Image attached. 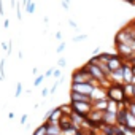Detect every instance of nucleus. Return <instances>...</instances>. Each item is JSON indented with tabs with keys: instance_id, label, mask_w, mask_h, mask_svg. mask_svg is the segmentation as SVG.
<instances>
[{
	"instance_id": "nucleus-9",
	"label": "nucleus",
	"mask_w": 135,
	"mask_h": 135,
	"mask_svg": "<svg viewBox=\"0 0 135 135\" xmlns=\"http://www.w3.org/2000/svg\"><path fill=\"white\" fill-rule=\"evenodd\" d=\"M118 51H119L121 56H126V57H132L135 54V51L127 43H118Z\"/></svg>"
},
{
	"instance_id": "nucleus-4",
	"label": "nucleus",
	"mask_w": 135,
	"mask_h": 135,
	"mask_svg": "<svg viewBox=\"0 0 135 135\" xmlns=\"http://www.w3.org/2000/svg\"><path fill=\"white\" fill-rule=\"evenodd\" d=\"M94 88H95V84H92V83H72L73 92H80V94H86V95H91Z\"/></svg>"
},
{
	"instance_id": "nucleus-5",
	"label": "nucleus",
	"mask_w": 135,
	"mask_h": 135,
	"mask_svg": "<svg viewBox=\"0 0 135 135\" xmlns=\"http://www.w3.org/2000/svg\"><path fill=\"white\" fill-rule=\"evenodd\" d=\"M102 99H107V91H105L100 84H97V86L92 89V92H91V100L95 102V100H102Z\"/></svg>"
},
{
	"instance_id": "nucleus-30",
	"label": "nucleus",
	"mask_w": 135,
	"mask_h": 135,
	"mask_svg": "<svg viewBox=\"0 0 135 135\" xmlns=\"http://www.w3.org/2000/svg\"><path fill=\"white\" fill-rule=\"evenodd\" d=\"M7 46H8V43H7V41H2V48H3L5 51H7Z\"/></svg>"
},
{
	"instance_id": "nucleus-27",
	"label": "nucleus",
	"mask_w": 135,
	"mask_h": 135,
	"mask_svg": "<svg viewBox=\"0 0 135 135\" xmlns=\"http://www.w3.org/2000/svg\"><path fill=\"white\" fill-rule=\"evenodd\" d=\"M48 94H49V89H46V88H45V89L41 91V95H43V97H46Z\"/></svg>"
},
{
	"instance_id": "nucleus-6",
	"label": "nucleus",
	"mask_w": 135,
	"mask_h": 135,
	"mask_svg": "<svg viewBox=\"0 0 135 135\" xmlns=\"http://www.w3.org/2000/svg\"><path fill=\"white\" fill-rule=\"evenodd\" d=\"M60 118H62L60 108H54V110L48 111V114H46V122H49V124H57Z\"/></svg>"
},
{
	"instance_id": "nucleus-7",
	"label": "nucleus",
	"mask_w": 135,
	"mask_h": 135,
	"mask_svg": "<svg viewBox=\"0 0 135 135\" xmlns=\"http://www.w3.org/2000/svg\"><path fill=\"white\" fill-rule=\"evenodd\" d=\"M133 75H135V73H133V67L122 64V83H124V84H126V83H130V80H132Z\"/></svg>"
},
{
	"instance_id": "nucleus-14",
	"label": "nucleus",
	"mask_w": 135,
	"mask_h": 135,
	"mask_svg": "<svg viewBox=\"0 0 135 135\" xmlns=\"http://www.w3.org/2000/svg\"><path fill=\"white\" fill-rule=\"evenodd\" d=\"M24 8H26V11H27L29 15H33V13H35V10H37V5H35V2H32V0H30V2H29Z\"/></svg>"
},
{
	"instance_id": "nucleus-19",
	"label": "nucleus",
	"mask_w": 135,
	"mask_h": 135,
	"mask_svg": "<svg viewBox=\"0 0 135 135\" xmlns=\"http://www.w3.org/2000/svg\"><path fill=\"white\" fill-rule=\"evenodd\" d=\"M43 80H45V75H40V76H37V78H35V81H33V86H40V84L43 83Z\"/></svg>"
},
{
	"instance_id": "nucleus-33",
	"label": "nucleus",
	"mask_w": 135,
	"mask_h": 135,
	"mask_svg": "<svg viewBox=\"0 0 135 135\" xmlns=\"http://www.w3.org/2000/svg\"><path fill=\"white\" fill-rule=\"evenodd\" d=\"M94 54H95V56H97V54H100V49H99V48H95V49H94Z\"/></svg>"
},
{
	"instance_id": "nucleus-11",
	"label": "nucleus",
	"mask_w": 135,
	"mask_h": 135,
	"mask_svg": "<svg viewBox=\"0 0 135 135\" xmlns=\"http://www.w3.org/2000/svg\"><path fill=\"white\" fill-rule=\"evenodd\" d=\"M46 124V135H62V129L57 124H49V122H45Z\"/></svg>"
},
{
	"instance_id": "nucleus-12",
	"label": "nucleus",
	"mask_w": 135,
	"mask_h": 135,
	"mask_svg": "<svg viewBox=\"0 0 135 135\" xmlns=\"http://www.w3.org/2000/svg\"><path fill=\"white\" fill-rule=\"evenodd\" d=\"M107 105H108V99H102V100L92 102V108L94 110H99V111H105L107 110Z\"/></svg>"
},
{
	"instance_id": "nucleus-21",
	"label": "nucleus",
	"mask_w": 135,
	"mask_h": 135,
	"mask_svg": "<svg viewBox=\"0 0 135 135\" xmlns=\"http://www.w3.org/2000/svg\"><path fill=\"white\" fill-rule=\"evenodd\" d=\"M60 73H62L60 69H54V70H52V76H54V78H60Z\"/></svg>"
},
{
	"instance_id": "nucleus-10",
	"label": "nucleus",
	"mask_w": 135,
	"mask_h": 135,
	"mask_svg": "<svg viewBox=\"0 0 135 135\" xmlns=\"http://www.w3.org/2000/svg\"><path fill=\"white\" fill-rule=\"evenodd\" d=\"M107 65H108V69L111 72V70H116L119 67H122V62H121V59L118 56H110L108 60H107Z\"/></svg>"
},
{
	"instance_id": "nucleus-25",
	"label": "nucleus",
	"mask_w": 135,
	"mask_h": 135,
	"mask_svg": "<svg viewBox=\"0 0 135 135\" xmlns=\"http://www.w3.org/2000/svg\"><path fill=\"white\" fill-rule=\"evenodd\" d=\"M3 27H5V29H8V27H10V19H8V18L3 21Z\"/></svg>"
},
{
	"instance_id": "nucleus-18",
	"label": "nucleus",
	"mask_w": 135,
	"mask_h": 135,
	"mask_svg": "<svg viewBox=\"0 0 135 135\" xmlns=\"http://www.w3.org/2000/svg\"><path fill=\"white\" fill-rule=\"evenodd\" d=\"M22 94V83H18L16 84V92H15V97H19Z\"/></svg>"
},
{
	"instance_id": "nucleus-2",
	"label": "nucleus",
	"mask_w": 135,
	"mask_h": 135,
	"mask_svg": "<svg viewBox=\"0 0 135 135\" xmlns=\"http://www.w3.org/2000/svg\"><path fill=\"white\" fill-rule=\"evenodd\" d=\"M72 83H92V84H99V81H95L91 75H89V72L84 69V67H81L80 70H76V72H73V75H72Z\"/></svg>"
},
{
	"instance_id": "nucleus-15",
	"label": "nucleus",
	"mask_w": 135,
	"mask_h": 135,
	"mask_svg": "<svg viewBox=\"0 0 135 135\" xmlns=\"http://www.w3.org/2000/svg\"><path fill=\"white\" fill-rule=\"evenodd\" d=\"M59 108H60L62 114H67V116L72 114V105H62V107H59Z\"/></svg>"
},
{
	"instance_id": "nucleus-35",
	"label": "nucleus",
	"mask_w": 135,
	"mask_h": 135,
	"mask_svg": "<svg viewBox=\"0 0 135 135\" xmlns=\"http://www.w3.org/2000/svg\"><path fill=\"white\" fill-rule=\"evenodd\" d=\"M126 2H135V0H126Z\"/></svg>"
},
{
	"instance_id": "nucleus-36",
	"label": "nucleus",
	"mask_w": 135,
	"mask_h": 135,
	"mask_svg": "<svg viewBox=\"0 0 135 135\" xmlns=\"http://www.w3.org/2000/svg\"><path fill=\"white\" fill-rule=\"evenodd\" d=\"M64 2H69V3H70V0H64Z\"/></svg>"
},
{
	"instance_id": "nucleus-28",
	"label": "nucleus",
	"mask_w": 135,
	"mask_h": 135,
	"mask_svg": "<svg viewBox=\"0 0 135 135\" xmlns=\"http://www.w3.org/2000/svg\"><path fill=\"white\" fill-rule=\"evenodd\" d=\"M56 38L60 41V40H62V33H60V32H56Z\"/></svg>"
},
{
	"instance_id": "nucleus-8",
	"label": "nucleus",
	"mask_w": 135,
	"mask_h": 135,
	"mask_svg": "<svg viewBox=\"0 0 135 135\" xmlns=\"http://www.w3.org/2000/svg\"><path fill=\"white\" fill-rule=\"evenodd\" d=\"M70 102H88V103H92L91 100V95H86V94H80V92H70Z\"/></svg>"
},
{
	"instance_id": "nucleus-24",
	"label": "nucleus",
	"mask_w": 135,
	"mask_h": 135,
	"mask_svg": "<svg viewBox=\"0 0 135 135\" xmlns=\"http://www.w3.org/2000/svg\"><path fill=\"white\" fill-rule=\"evenodd\" d=\"M62 8H64V10H69V8H70L69 2H64V0H62Z\"/></svg>"
},
{
	"instance_id": "nucleus-20",
	"label": "nucleus",
	"mask_w": 135,
	"mask_h": 135,
	"mask_svg": "<svg viewBox=\"0 0 135 135\" xmlns=\"http://www.w3.org/2000/svg\"><path fill=\"white\" fill-rule=\"evenodd\" d=\"M57 65H59V69L65 67V65H67V59H65V57H60V59L57 60Z\"/></svg>"
},
{
	"instance_id": "nucleus-13",
	"label": "nucleus",
	"mask_w": 135,
	"mask_h": 135,
	"mask_svg": "<svg viewBox=\"0 0 135 135\" xmlns=\"http://www.w3.org/2000/svg\"><path fill=\"white\" fill-rule=\"evenodd\" d=\"M121 108H119V103L114 102V100H110L108 99V105H107V110L105 111H110V113H118Z\"/></svg>"
},
{
	"instance_id": "nucleus-31",
	"label": "nucleus",
	"mask_w": 135,
	"mask_h": 135,
	"mask_svg": "<svg viewBox=\"0 0 135 135\" xmlns=\"http://www.w3.org/2000/svg\"><path fill=\"white\" fill-rule=\"evenodd\" d=\"M26 121H27V114H24V116H22V119H21V122H22V124H26Z\"/></svg>"
},
{
	"instance_id": "nucleus-34",
	"label": "nucleus",
	"mask_w": 135,
	"mask_h": 135,
	"mask_svg": "<svg viewBox=\"0 0 135 135\" xmlns=\"http://www.w3.org/2000/svg\"><path fill=\"white\" fill-rule=\"evenodd\" d=\"M132 64H133V65H132V67H135V54H133V56H132Z\"/></svg>"
},
{
	"instance_id": "nucleus-29",
	"label": "nucleus",
	"mask_w": 135,
	"mask_h": 135,
	"mask_svg": "<svg viewBox=\"0 0 135 135\" xmlns=\"http://www.w3.org/2000/svg\"><path fill=\"white\" fill-rule=\"evenodd\" d=\"M0 15H3V2L0 0Z\"/></svg>"
},
{
	"instance_id": "nucleus-17",
	"label": "nucleus",
	"mask_w": 135,
	"mask_h": 135,
	"mask_svg": "<svg viewBox=\"0 0 135 135\" xmlns=\"http://www.w3.org/2000/svg\"><path fill=\"white\" fill-rule=\"evenodd\" d=\"M86 38H88V35H86V33H81V35L73 37V41H75V43H80V41H84Z\"/></svg>"
},
{
	"instance_id": "nucleus-26",
	"label": "nucleus",
	"mask_w": 135,
	"mask_h": 135,
	"mask_svg": "<svg viewBox=\"0 0 135 135\" xmlns=\"http://www.w3.org/2000/svg\"><path fill=\"white\" fill-rule=\"evenodd\" d=\"M52 70H54V69H48L46 73H45V78H46V76H51V75H52Z\"/></svg>"
},
{
	"instance_id": "nucleus-3",
	"label": "nucleus",
	"mask_w": 135,
	"mask_h": 135,
	"mask_svg": "<svg viewBox=\"0 0 135 135\" xmlns=\"http://www.w3.org/2000/svg\"><path fill=\"white\" fill-rule=\"evenodd\" d=\"M70 105H72V111L83 118H86L88 113L92 110V103H88V102H70Z\"/></svg>"
},
{
	"instance_id": "nucleus-32",
	"label": "nucleus",
	"mask_w": 135,
	"mask_h": 135,
	"mask_svg": "<svg viewBox=\"0 0 135 135\" xmlns=\"http://www.w3.org/2000/svg\"><path fill=\"white\" fill-rule=\"evenodd\" d=\"M16 5H18L16 0H11V7H13V8H16Z\"/></svg>"
},
{
	"instance_id": "nucleus-22",
	"label": "nucleus",
	"mask_w": 135,
	"mask_h": 135,
	"mask_svg": "<svg viewBox=\"0 0 135 135\" xmlns=\"http://www.w3.org/2000/svg\"><path fill=\"white\" fill-rule=\"evenodd\" d=\"M65 46H67V45H65V43H64V41H60V45H59V46H57V52H62V51H64V49H65Z\"/></svg>"
},
{
	"instance_id": "nucleus-1",
	"label": "nucleus",
	"mask_w": 135,
	"mask_h": 135,
	"mask_svg": "<svg viewBox=\"0 0 135 135\" xmlns=\"http://www.w3.org/2000/svg\"><path fill=\"white\" fill-rule=\"evenodd\" d=\"M107 97H108L110 100H114V102H118V103H122V102L126 100L124 88H122L121 84H118V83H113V84L108 88V91H107Z\"/></svg>"
},
{
	"instance_id": "nucleus-23",
	"label": "nucleus",
	"mask_w": 135,
	"mask_h": 135,
	"mask_svg": "<svg viewBox=\"0 0 135 135\" xmlns=\"http://www.w3.org/2000/svg\"><path fill=\"white\" fill-rule=\"evenodd\" d=\"M69 24H70V27H72V29H78V24H76L73 19H69Z\"/></svg>"
},
{
	"instance_id": "nucleus-16",
	"label": "nucleus",
	"mask_w": 135,
	"mask_h": 135,
	"mask_svg": "<svg viewBox=\"0 0 135 135\" xmlns=\"http://www.w3.org/2000/svg\"><path fill=\"white\" fill-rule=\"evenodd\" d=\"M33 135H46V124H43V126H40L35 132H33Z\"/></svg>"
}]
</instances>
